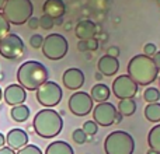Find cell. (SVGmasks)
<instances>
[{
  "label": "cell",
  "mask_w": 160,
  "mask_h": 154,
  "mask_svg": "<svg viewBox=\"0 0 160 154\" xmlns=\"http://www.w3.org/2000/svg\"><path fill=\"white\" fill-rule=\"evenodd\" d=\"M128 76L138 85H149L159 77V69L152 58L146 55H135L128 63Z\"/></svg>",
  "instance_id": "1"
},
{
  "label": "cell",
  "mask_w": 160,
  "mask_h": 154,
  "mask_svg": "<svg viewBox=\"0 0 160 154\" xmlns=\"http://www.w3.org/2000/svg\"><path fill=\"white\" fill-rule=\"evenodd\" d=\"M48 70L41 62L27 60L17 70V81L25 91H37L39 85L48 81Z\"/></svg>",
  "instance_id": "2"
},
{
  "label": "cell",
  "mask_w": 160,
  "mask_h": 154,
  "mask_svg": "<svg viewBox=\"0 0 160 154\" xmlns=\"http://www.w3.org/2000/svg\"><path fill=\"white\" fill-rule=\"evenodd\" d=\"M32 128L39 137L53 139L63 129V119L55 109L44 108L34 116Z\"/></svg>",
  "instance_id": "3"
},
{
  "label": "cell",
  "mask_w": 160,
  "mask_h": 154,
  "mask_svg": "<svg viewBox=\"0 0 160 154\" xmlns=\"http://www.w3.org/2000/svg\"><path fill=\"white\" fill-rule=\"evenodd\" d=\"M34 6L31 0H6L2 14L10 24L22 25L32 17Z\"/></svg>",
  "instance_id": "4"
},
{
  "label": "cell",
  "mask_w": 160,
  "mask_h": 154,
  "mask_svg": "<svg viewBox=\"0 0 160 154\" xmlns=\"http://www.w3.org/2000/svg\"><path fill=\"white\" fill-rule=\"evenodd\" d=\"M135 140L125 130H114L105 137V154H133Z\"/></svg>",
  "instance_id": "5"
},
{
  "label": "cell",
  "mask_w": 160,
  "mask_h": 154,
  "mask_svg": "<svg viewBox=\"0 0 160 154\" xmlns=\"http://www.w3.org/2000/svg\"><path fill=\"white\" fill-rule=\"evenodd\" d=\"M42 53L49 60H61L66 56L69 51V44L66 38L61 34H49L44 38L42 44Z\"/></svg>",
  "instance_id": "6"
},
{
  "label": "cell",
  "mask_w": 160,
  "mask_h": 154,
  "mask_svg": "<svg viewBox=\"0 0 160 154\" xmlns=\"http://www.w3.org/2000/svg\"><path fill=\"white\" fill-rule=\"evenodd\" d=\"M63 91L55 81H45L37 90V101L45 108H53L62 101Z\"/></svg>",
  "instance_id": "7"
},
{
  "label": "cell",
  "mask_w": 160,
  "mask_h": 154,
  "mask_svg": "<svg viewBox=\"0 0 160 154\" xmlns=\"http://www.w3.org/2000/svg\"><path fill=\"white\" fill-rule=\"evenodd\" d=\"M24 41L17 34L8 32L4 38L0 39V55L4 59H18L24 55Z\"/></svg>",
  "instance_id": "8"
},
{
  "label": "cell",
  "mask_w": 160,
  "mask_h": 154,
  "mask_svg": "<svg viewBox=\"0 0 160 154\" xmlns=\"http://www.w3.org/2000/svg\"><path fill=\"white\" fill-rule=\"evenodd\" d=\"M93 98L90 94L84 93V91H76L72 94L68 102L70 112L76 116H87L90 112H93Z\"/></svg>",
  "instance_id": "9"
},
{
  "label": "cell",
  "mask_w": 160,
  "mask_h": 154,
  "mask_svg": "<svg viewBox=\"0 0 160 154\" xmlns=\"http://www.w3.org/2000/svg\"><path fill=\"white\" fill-rule=\"evenodd\" d=\"M138 90L139 85L128 75L117 76V79L112 81V93L118 99L133 98L138 94Z\"/></svg>",
  "instance_id": "10"
},
{
  "label": "cell",
  "mask_w": 160,
  "mask_h": 154,
  "mask_svg": "<svg viewBox=\"0 0 160 154\" xmlns=\"http://www.w3.org/2000/svg\"><path fill=\"white\" fill-rule=\"evenodd\" d=\"M115 115H117L115 105L108 101L100 102L93 108V119L100 126L107 128L114 125L115 123Z\"/></svg>",
  "instance_id": "11"
},
{
  "label": "cell",
  "mask_w": 160,
  "mask_h": 154,
  "mask_svg": "<svg viewBox=\"0 0 160 154\" xmlns=\"http://www.w3.org/2000/svg\"><path fill=\"white\" fill-rule=\"evenodd\" d=\"M3 98H4L6 104L10 107L21 105L27 99V91L20 84H10L6 87L4 93H3Z\"/></svg>",
  "instance_id": "12"
},
{
  "label": "cell",
  "mask_w": 160,
  "mask_h": 154,
  "mask_svg": "<svg viewBox=\"0 0 160 154\" xmlns=\"http://www.w3.org/2000/svg\"><path fill=\"white\" fill-rule=\"evenodd\" d=\"M62 83L68 90H79L84 84V75L78 67H70V69L65 70L63 76H62Z\"/></svg>",
  "instance_id": "13"
},
{
  "label": "cell",
  "mask_w": 160,
  "mask_h": 154,
  "mask_svg": "<svg viewBox=\"0 0 160 154\" xmlns=\"http://www.w3.org/2000/svg\"><path fill=\"white\" fill-rule=\"evenodd\" d=\"M6 144L10 149L17 150L25 147L28 144V135L25 130L20 129V128H14V129L8 130L7 136H6Z\"/></svg>",
  "instance_id": "14"
},
{
  "label": "cell",
  "mask_w": 160,
  "mask_h": 154,
  "mask_svg": "<svg viewBox=\"0 0 160 154\" xmlns=\"http://www.w3.org/2000/svg\"><path fill=\"white\" fill-rule=\"evenodd\" d=\"M42 13L51 18H61L66 13V4L63 0H47L42 6Z\"/></svg>",
  "instance_id": "15"
},
{
  "label": "cell",
  "mask_w": 160,
  "mask_h": 154,
  "mask_svg": "<svg viewBox=\"0 0 160 154\" xmlns=\"http://www.w3.org/2000/svg\"><path fill=\"white\" fill-rule=\"evenodd\" d=\"M97 67H98V72L101 73L102 76H114L118 73L119 70V60L117 58H112V56L104 55L98 59V63H97Z\"/></svg>",
  "instance_id": "16"
},
{
  "label": "cell",
  "mask_w": 160,
  "mask_h": 154,
  "mask_svg": "<svg viewBox=\"0 0 160 154\" xmlns=\"http://www.w3.org/2000/svg\"><path fill=\"white\" fill-rule=\"evenodd\" d=\"M96 32H97V25L91 20L79 21L75 27V34L80 41H87V39L94 38Z\"/></svg>",
  "instance_id": "17"
},
{
  "label": "cell",
  "mask_w": 160,
  "mask_h": 154,
  "mask_svg": "<svg viewBox=\"0 0 160 154\" xmlns=\"http://www.w3.org/2000/svg\"><path fill=\"white\" fill-rule=\"evenodd\" d=\"M111 95V90L108 88V85L102 84V83H98V84L93 85L91 88V93H90V97L93 98V101L96 102H105Z\"/></svg>",
  "instance_id": "18"
},
{
  "label": "cell",
  "mask_w": 160,
  "mask_h": 154,
  "mask_svg": "<svg viewBox=\"0 0 160 154\" xmlns=\"http://www.w3.org/2000/svg\"><path fill=\"white\" fill-rule=\"evenodd\" d=\"M45 154H75V152L69 143L63 140H58L49 143V146L45 150Z\"/></svg>",
  "instance_id": "19"
},
{
  "label": "cell",
  "mask_w": 160,
  "mask_h": 154,
  "mask_svg": "<svg viewBox=\"0 0 160 154\" xmlns=\"http://www.w3.org/2000/svg\"><path fill=\"white\" fill-rule=\"evenodd\" d=\"M30 108L27 105L21 104V105H16V107H11L10 109V116L13 121L16 122H25L28 118H30Z\"/></svg>",
  "instance_id": "20"
},
{
  "label": "cell",
  "mask_w": 160,
  "mask_h": 154,
  "mask_svg": "<svg viewBox=\"0 0 160 154\" xmlns=\"http://www.w3.org/2000/svg\"><path fill=\"white\" fill-rule=\"evenodd\" d=\"M117 111L121 113L122 116H131L136 112V102L133 98H127V99H119Z\"/></svg>",
  "instance_id": "21"
},
{
  "label": "cell",
  "mask_w": 160,
  "mask_h": 154,
  "mask_svg": "<svg viewBox=\"0 0 160 154\" xmlns=\"http://www.w3.org/2000/svg\"><path fill=\"white\" fill-rule=\"evenodd\" d=\"M148 144H149V149L160 153V125H156L150 129L148 135Z\"/></svg>",
  "instance_id": "22"
},
{
  "label": "cell",
  "mask_w": 160,
  "mask_h": 154,
  "mask_svg": "<svg viewBox=\"0 0 160 154\" xmlns=\"http://www.w3.org/2000/svg\"><path fill=\"white\" fill-rule=\"evenodd\" d=\"M145 118L149 122H153V123L160 122V104L159 102L148 104L145 107Z\"/></svg>",
  "instance_id": "23"
},
{
  "label": "cell",
  "mask_w": 160,
  "mask_h": 154,
  "mask_svg": "<svg viewBox=\"0 0 160 154\" xmlns=\"http://www.w3.org/2000/svg\"><path fill=\"white\" fill-rule=\"evenodd\" d=\"M143 98L148 104H155V102H159L160 99V90L155 87H148L146 90L143 91Z\"/></svg>",
  "instance_id": "24"
},
{
  "label": "cell",
  "mask_w": 160,
  "mask_h": 154,
  "mask_svg": "<svg viewBox=\"0 0 160 154\" xmlns=\"http://www.w3.org/2000/svg\"><path fill=\"white\" fill-rule=\"evenodd\" d=\"M82 129L84 130V133L87 136H94L97 133V130H98V125H97L94 121H86L84 123H83Z\"/></svg>",
  "instance_id": "25"
},
{
  "label": "cell",
  "mask_w": 160,
  "mask_h": 154,
  "mask_svg": "<svg viewBox=\"0 0 160 154\" xmlns=\"http://www.w3.org/2000/svg\"><path fill=\"white\" fill-rule=\"evenodd\" d=\"M72 139H73V142H76L78 144H84L86 142H87V135L84 133V130H83L82 128H79V129L73 130Z\"/></svg>",
  "instance_id": "26"
},
{
  "label": "cell",
  "mask_w": 160,
  "mask_h": 154,
  "mask_svg": "<svg viewBox=\"0 0 160 154\" xmlns=\"http://www.w3.org/2000/svg\"><path fill=\"white\" fill-rule=\"evenodd\" d=\"M8 32H10V22L6 20V17L0 11V39L4 38Z\"/></svg>",
  "instance_id": "27"
},
{
  "label": "cell",
  "mask_w": 160,
  "mask_h": 154,
  "mask_svg": "<svg viewBox=\"0 0 160 154\" xmlns=\"http://www.w3.org/2000/svg\"><path fill=\"white\" fill-rule=\"evenodd\" d=\"M53 25H55L53 18L45 16V14H42V16L39 17V27H41L42 30H52Z\"/></svg>",
  "instance_id": "28"
},
{
  "label": "cell",
  "mask_w": 160,
  "mask_h": 154,
  "mask_svg": "<svg viewBox=\"0 0 160 154\" xmlns=\"http://www.w3.org/2000/svg\"><path fill=\"white\" fill-rule=\"evenodd\" d=\"M17 154H44L42 153V150L39 149L38 146H35V144H27L25 147H22V149H20Z\"/></svg>",
  "instance_id": "29"
},
{
  "label": "cell",
  "mask_w": 160,
  "mask_h": 154,
  "mask_svg": "<svg viewBox=\"0 0 160 154\" xmlns=\"http://www.w3.org/2000/svg\"><path fill=\"white\" fill-rule=\"evenodd\" d=\"M42 44H44V36L39 35V34H34V35L30 38V45L34 48V49L42 48Z\"/></svg>",
  "instance_id": "30"
},
{
  "label": "cell",
  "mask_w": 160,
  "mask_h": 154,
  "mask_svg": "<svg viewBox=\"0 0 160 154\" xmlns=\"http://www.w3.org/2000/svg\"><path fill=\"white\" fill-rule=\"evenodd\" d=\"M156 52H158V48H156V45L152 44V42H149V44H146L143 46V55L149 56V58H152Z\"/></svg>",
  "instance_id": "31"
},
{
  "label": "cell",
  "mask_w": 160,
  "mask_h": 154,
  "mask_svg": "<svg viewBox=\"0 0 160 154\" xmlns=\"http://www.w3.org/2000/svg\"><path fill=\"white\" fill-rule=\"evenodd\" d=\"M86 46H87V52H94V51L98 49V39L94 36L91 39L86 41Z\"/></svg>",
  "instance_id": "32"
},
{
  "label": "cell",
  "mask_w": 160,
  "mask_h": 154,
  "mask_svg": "<svg viewBox=\"0 0 160 154\" xmlns=\"http://www.w3.org/2000/svg\"><path fill=\"white\" fill-rule=\"evenodd\" d=\"M27 24L31 30H37V28L39 27V18L38 17H31V18L27 21Z\"/></svg>",
  "instance_id": "33"
},
{
  "label": "cell",
  "mask_w": 160,
  "mask_h": 154,
  "mask_svg": "<svg viewBox=\"0 0 160 154\" xmlns=\"http://www.w3.org/2000/svg\"><path fill=\"white\" fill-rule=\"evenodd\" d=\"M107 55L118 59V56H119V48H118V46H110V48L107 49Z\"/></svg>",
  "instance_id": "34"
},
{
  "label": "cell",
  "mask_w": 160,
  "mask_h": 154,
  "mask_svg": "<svg viewBox=\"0 0 160 154\" xmlns=\"http://www.w3.org/2000/svg\"><path fill=\"white\" fill-rule=\"evenodd\" d=\"M152 59H153V62H155V65H156V67L160 70V51H158V52L155 53V55L152 56Z\"/></svg>",
  "instance_id": "35"
},
{
  "label": "cell",
  "mask_w": 160,
  "mask_h": 154,
  "mask_svg": "<svg viewBox=\"0 0 160 154\" xmlns=\"http://www.w3.org/2000/svg\"><path fill=\"white\" fill-rule=\"evenodd\" d=\"M0 154H17V153H16V150L10 149L8 146H4L0 149Z\"/></svg>",
  "instance_id": "36"
},
{
  "label": "cell",
  "mask_w": 160,
  "mask_h": 154,
  "mask_svg": "<svg viewBox=\"0 0 160 154\" xmlns=\"http://www.w3.org/2000/svg\"><path fill=\"white\" fill-rule=\"evenodd\" d=\"M78 49L80 52H87V46H86V41H79L78 44Z\"/></svg>",
  "instance_id": "37"
},
{
  "label": "cell",
  "mask_w": 160,
  "mask_h": 154,
  "mask_svg": "<svg viewBox=\"0 0 160 154\" xmlns=\"http://www.w3.org/2000/svg\"><path fill=\"white\" fill-rule=\"evenodd\" d=\"M4 144H6V136L3 133H0V149L4 147Z\"/></svg>",
  "instance_id": "38"
},
{
  "label": "cell",
  "mask_w": 160,
  "mask_h": 154,
  "mask_svg": "<svg viewBox=\"0 0 160 154\" xmlns=\"http://www.w3.org/2000/svg\"><path fill=\"white\" fill-rule=\"evenodd\" d=\"M121 121H122V115L118 112V111H117V115H115V123H119Z\"/></svg>",
  "instance_id": "39"
},
{
  "label": "cell",
  "mask_w": 160,
  "mask_h": 154,
  "mask_svg": "<svg viewBox=\"0 0 160 154\" xmlns=\"http://www.w3.org/2000/svg\"><path fill=\"white\" fill-rule=\"evenodd\" d=\"M53 21H55V25H62V24H63V20H62V17H61V18L53 20Z\"/></svg>",
  "instance_id": "40"
},
{
  "label": "cell",
  "mask_w": 160,
  "mask_h": 154,
  "mask_svg": "<svg viewBox=\"0 0 160 154\" xmlns=\"http://www.w3.org/2000/svg\"><path fill=\"white\" fill-rule=\"evenodd\" d=\"M4 3H6V0H0V11H2L3 7H4Z\"/></svg>",
  "instance_id": "41"
},
{
  "label": "cell",
  "mask_w": 160,
  "mask_h": 154,
  "mask_svg": "<svg viewBox=\"0 0 160 154\" xmlns=\"http://www.w3.org/2000/svg\"><path fill=\"white\" fill-rule=\"evenodd\" d=\"M146 154H160V153L155 152V150H152V149H149V150H148V153H146Z\"/></svg>",
  "instance_id": "42"
},
{
  "label": "cell",
  "mask_w": 160,
  "mask_h": 154,
  "mask_svg": "<svg viewBox=\"0 0 160 154\" xmlns=\"http://www.w3.org/2000/svg\"><path fill=\"white\" fill-rule=\"evenodd\" d=\"M96 79H97V80H101V79H102V75H101L100 72H98V73H96Z\"/></svg>",
  "instance_id": "43"
},
{
  "label": "cell",
  "mask_w": 160,
  "mask_h": 154,
  "mask_svg": "<svg viewBox=\"0 0 160 154\" xmlns=\"http://www.w3.org/2000/svg\"><path fill=\"white\" fill-rule=\"evenodd\" d=\"M2 98H3V91H2V88H0V101H2Z\"/></svg>",
  "instance_id": "44"
},
{
  "label": "cell",
  "mask_w": 160,
  "mask_h": 154,
  "mask_svg": "<svg viewBox=\"0 0 160 154\" xmlns=\"http://www.w3.org/2000/svg\"><path fill=\"white\" fill-rule=\"evenodd\" d=\"M158 79H159V85H160V75H159V77H158Z\"/></svg>",
  "instance_id": "45"
}]
</instances>
